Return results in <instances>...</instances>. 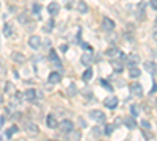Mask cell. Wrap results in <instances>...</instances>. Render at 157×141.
<instances>
[{"label":"cell","mask_w":157,"mask_h":141,"mask_svg":"<svg viewBox=\"0 0 157 141\" xmlns=\"http://www.w3.org/2000/svg\"><path fill=\"white\" fill-rule=\"evenodd\" d=\"M90 116L93 118L96 122H99V124H102V122H105V119H107L105 113L101 111V110H91V111H90Z\"/></svg>","instance_id":"1"},{"label":"cell","mask_w":157,"mask_h":141,"mask_svg":"<svg viewBox=\"0 0 157 141\" xmlns=\"http://www.w3.org/2000/svg\"><path fill=\"white\" fill-rule=\"evenodd\" d=\"M105 55H107V58H110V60H115V58H123V52L119 50L118 47H110L105 50Z\"/></svg>","instance_id":"2"},{"label":"cell","mask_w":157,"mask_h":141,"mask_svg":"<svg viewBox=\"0 0 157 141\" xmlns=\"http://www.w3.org/2000/svg\"><path fill=\"white\" fill-rule=\"evenodd\" d=\"M58 127H60L61 132H64V133H71V132L74 130V124H72V121H69V119H63L58 124Z\"/></svg>","instance_id":"3"},{"label":"cell","mask_w":157,"mask_h":141,"mask_svg":"<svg viewBox=\"0 0 157 141\" xmlns=\"http://www.w3.org/2000/svg\"><path fill=\"white\" fill-rule=\"evenodd\" d=\"M129 89H131V93H132L135 97H141V96H143V86H141L140 83H137V81H133V83H131V86H129Z\"/></svg>","instance_id":"4"},{"label":"cell","mask_w":157,"mask_h":141,"mask_svg":"<svg viewBox=\"0 0 157 141\" xmlns=\"http://www.w3.org/2000/svg\"><path fill=\"white\" fill-rule=\"evenodd\" d=\"M41 43H43V41H41V38H39V36H36V35H33V36H30V38H29V45L31 49H35V50H38V49L41 47Z\"/></svg>","instance_id":"5"},{"label":"cell","mask_w":157,"mask_h":141,"mask_svg":"<svg viewBox=\"0 0 157 141\" xmlns=\"http://www.w3.org/2000/svg\"><path fill=\"white\" fill-rule=\"evenodd\" d=\"M25 130H27V133L31 135V136H36L39 133V129H38V125L33 124V122H27L25 124Z\"/></svg>","instance_id":"6"},{"label":"cell","mask_w":157,"mask_h":141,"mask_svg":"<svg viewBox=\"0 0 157 141\" xmlns=\"http://www.w3.org/2000/svg\"><path fill=\"white\" fill-rule=\"evenodd\" d=\"M104 105L107 107V108H110V110H113V108H116V105H118V99L115 97V96H108V97H105Z\"/></svg>","instance_id":"7"},{"label":"cell","mask_w":157,"mask_h":141,"mask_svg":"<svg viewBox=\"0 0 157 141\" xmlns=\"http://www.w3.org/2000/svg\"><path fill=\"white\" fill-rule=\"evenodd\" d=\"M102 30L113 31L115 30V22L112 19H108V17H104V19H102Z\"/></svg>","instance_id":"8"},{"label":"cell","mask_w":157,"mask_h":141,"mask_svg":"<svg viewBox=\"0 0 157 141\" xmlns=\"http://www.w3.org/2000/svg\"><path fill=\"white\" fill-rule=\"evenodd\" d=\"M49 60L52 61L55 66H58L60 69H61V61H60V57L57 55V52H55V50H50L49 52Z\"/></svg>","instance_id":"9"},{"label":"cell","mask_w":157,"mask_h":141,"mask_svg":"<svg viewBox=\"0 0 157 141\" xmlns=\"http://www.w3.org/2000/svg\"><path fill=\"white\" fill-rule=\"evenodd\" d=\"M47 11H49V14H50V16H57V14H58V11H60V5H58L57 2L49 3V5H47Z\"/></svg>","instance_id":"10"},{"label":"cell","mask_w":157,"mask_h":141,"mask_svg":"<svg viewBox=\"0 0 157 141\" xmlns=\"http://www.w3.org/2000/svg\"><path fill=\"white\" fill-rule=\"evenodd\" d=\"M80 61H82V64L86 66V67H90L91 64H93V55L91 53H83L80 58Z\"/></svg>","instance_id":"11"},{"label":"cell","mask_w":157,"mask_h":141,"mask_svg":"<svg viewBox=\"0 0 157 141\" xmlns=\"http://www.w3.org/2000/svg\"><path fill=\"white\" fill-rule=\"evenodd\" d=\"M49 81H50V83H60V81H61V74L57 72V71L50 72V74H49Z\"/></svg>","instance_id":"12"},{"label":"cell","mask_w":157,"mask_h":141,"mask_svg":"<svg viewBox=\"0 0 157 141\" xmlns=\"http://www.w3.org/2000/svg\"><path fill=\"white\" fill-rule=\"evenodd\" d=\"M127 63H129V66H137L140 63V57L137 53H131V55H127Z\"/></svg>","instance_id":"13"},{"label":"cell","mask_w":157,"mask_h":141,"mask_svg":"<svg viewBox=\"0 0 157 141\" xmlns=\"http://www.w3.org/2000/svg\"><path fill=\"white\" fill-rule=\"evenodd\" d=\"M46 122H47V127H50V129H57V125H58L57 118H55L54 115H49L47 119H46Z\"/></svg>","instance_id":"14"},{"label":"cell","mask_w":157,"mask_h":141,"mask_svg":"<svg viewBox=\"0 0 157 141\" xmlns=\"http://www.w3.org/2000/svg\"><path fill=\"white\" fill-rule=\"evenodd\" d=\"M35 97H36V91L35 89H27L24 93V99H25V101H29V102L35 101Z\"/></svg>","instance_id":"15"},{"label":"cell","mask_w":157,"mask_h":141,"mask_svg":"<svg viewBox=\"0 0 157 141\" xmlns=\"http://www.w3.org/2000/svg\"><path fill=\"white\" fill-rule=\"evenodd\" d=\"M77 11L80 13V14H86V13L90 11V8H88V5H86L85 2H78L77 3Z\"/></svg>","instance_id":"16"},{"label":"cell","mask_w":157,"mask_h":141,"mask_svg":"<svg viewBox=\"0 0 157 141\" xmlns=\"http://www.w3.org/2000/svg\"><path fill=\"white\" fill-rule=\"evenodd\" d=\"M13 60H14L16 63H25V55L24 53H21V52H13Z\"/></svg>","instance_id":"17"},{"label":"cell","mask_w":157,"mask_h":141,"mask_svg":"<svg viewBox=\"0 0 157 141\" xmlns=\"http://www.w3.org/2000/svg\"><path fill=\"white\" fill-rule=\"evenodd\" d=\"M129 75H131L132 79H138V77L141 75V71L138 69L137 66H131V69H129Z\"/></svg>","instance_id":"18"},{"label":"cell","mask_w":157,"mask_h":141,"mask_svg":"<svg viewBox=\"0 0 157 141\" xmlns=\"http://www.w3.org/2000/svg\"><path fill=\"white\" fill-rule=\"evenodd\" d=\"M91 77H93V69H91V67H88V69H86L83 74H82V80H83V81H90Z\"/></svg>","instance_id":"19"},{"label":"cell","mask_w":157,"mask_h":141,"mask_svg":"<svg viewBox=\"0 0 157 141\" xmlns=\"http://www.w3.org/2000/svg\"><path fill=\"white\" fill-rule=\"evenodd\" d=\"M3 35H5L6 38H10V36L13 35V25L11 24H5V25H3Z\"/></svg>","instance_id":"20"},{"label":"cell","mask_w":157,"mask_h":141,"mask_svg":"<svg viewBox=\"0 0 157 141\" xmlns=\"http://www.w3.org/2000/svg\"><path fill=\"white\" fill-rule=\"evenodd\" d=\"M145 69L149 72V74H156V64H154V63H151V61L145 63Z\"/></svg>","instance_id":"21"},{"label":"cell","mask_w":157,"mask_h":141,"mask_svg":"<svg viewBox=\"0 0 157 141\" xmlns=\"http://www.w3.org/2000/svg\"><path fill=\"white\" fill-rule=\"evenodd\" d=\"M124 124H126L129 129H133V127H137V122H135V119H133V118H126V119H124Z\"/></svg>","instance_id":"22"},{"label":"cell","mask_w":157,"mask_h":141,"mask_svg":"<svg viewBox=\"0 0 157 141\" xmlns=\"http://www.w3.org/2000/svg\"><path fill=\"white\" fill-rule=\"evenodd\" d=\"M113 129H115V125L107 124V125H105V129H104V133H105V135H112V133H113Z\"/></svg>","instance_id":"23"},{"label":"cell","mask_w":157,"mask_h":141,"mask_svg":"<svg viewBox=\"0 0 157 141\" xmlns=\"http://www.w3.org/2000/svg\"><path fill=\"white\" fill-rule=\"evenodd\" d=\"M16 132H17V127H16V125H13V127H10V129L6 130V136L10 138V136H13V135L16 133Z\"/></svg>","instance_id":"24"},{"label":"cell","mask_w":157,"mask_h":141,"mask_svg":"<svg viewBox=\"0 0 157 141\" xmlns=\"http://www.w3.org/2000/svg\"><path fill=\"white\" fill-rule=\"evenodd\" d=\"M52 27H54V22H52V21H50V22H49V24H46V25L43 27V30L46 31V33H50V31H52Z\"/></svg>","instance_id":"25"},{"label":"cell","mask_w":157,"mask_h":141,"mask_svg":"<svg viewBox=\"0 0 157 141\" xmlns=\"http://www.w3.org/2000/svg\"><path fill=\"white\" fill-rule=\"evenodd\" d=\"M113 64V69H115V72H123V66H121V63H112Z\"/></svg>","instance_id":"26"},{"label":"cell","mask_w":157,"mask_h":141,"mask_svg":"<svg viewBox=\"0 0 157 141\" xmlns=\"http://www.w3.org/2000/svg\"><path fill=\"white\" fill-rule=\"evenodd\" d=\"M101 85H102L105 89H108V93H112V91H113V88H112V86H110V83H107V81H105V80H101Z\"/></svg>","instance_id":"27"},{"label":"cell","mask_w":157,"mask_h":141,"mask_svg":"<svg viewBox=\"0 0 157 141\" xmlns=\"http://www.w3.org/2000/svg\"><path fill=\"white\" fill-rule=\"evenodd\" d=\"M141 127H143V129H146V130H149V129H151V124H149V121L143 119V121H141Z\"/></svg>","instance_id":"28"},{"label":"cell","mask_w":157,"mask_h":141,"mask_svg":"<svg viewBox=\"0 0 157 141\" xmlns=\"http://www.w3.org/2000/svg\"><path fill=\"white\" fill-rule=\"evenodd\" d=\"M17 19H19L21 24H27V16H25V14H21L19 17H17Z\"/></svg>","instance_id":"29"},{"label":"cell","mask_w":157,"mask_h":141,"mask_svg":"<svg viewBox=\"0 0 157 141\" xmlns=\"http://www.w3.org/2000/svg\"><path fill=\"white\" fill-rule=\"evenodd\" d=\"M131 113H132V116H137L138 115V110H137L135 105H131Z\"/></svg>","instance_id":"30"},{"label":"cell","mask_w":157,"mask_h":141,"mask_svg":"<svg viewBox=\"0 0 157 141\" xmlns=\"http://www.w3.org/2000/svg\"><path fill=\"white\" fill-rule=\"evenodd\" d=\"M5 91H6V93H8V91H14V86H13L11 83H6L5 85Z\"/></svg>","instance_id":"31"},{"label":"cell","mask_w":157,"mask_h":141,"mask_svg":"<svg viewBox=\"0 0 157 141\" xmlns=\"http://www.w3.org/2000/svg\"><path fill=\"white\" fill-rule=\"evenodd\" d=\"M149 3H151V6L154 8V10H157V0H149Z\"/></svg>","instance_id":"32"},{"label":"cell","mask_w":157,"mask_h":141,"mask_svg":"<svg viewBox=\"0 0 157 141\" xmlns=\"http://www.w3.org/2000/svg\"><path fill=\"white\" fill-rule=\"evenodd\" d=\"M71 96H76V85H71Z\"/></svg>","instance_id":"33"},{"label":"cell","mask_w":157,"mask_h":141,"mask_svg":"<svg viewBox=\"0 0 157 141\" xmlns=\"http://www.w3.org/2000/svg\"><path fill=\"white\" fill-rule=\"evenodd\" d=\"M39 10H41V6H39V5H35V6H33V11H35V13H38Z\"/></svg>","instance_id":"34"},{"label":"cell","mask_w":157,"mask_h":141,"mask_svg":"<svg viewBox=\"0 0 157 141\" xmlns=\"http://www.w3.org/2000/svg\"><path fill=\"white\" fill-rule=\"evenodd\" d=\"M3 124V116H0V125Z\"/></svg>","instance_id":"35"},{"label":"cell","mask_w":157,"mask_h":141,"mask_svg":"<svg viewBox=\"0 0 157 141\" xmlns=\"http://www.w3.org/2000/svg\"><path fill=\"white\" fill-rule=\"evenodd\" d=\"M154 38H156V39H157V31H156V33H154Z\"/></svg>","instance_id":"36"},{"label":"cell","mask_w":157,"mask_h":141,"mask_svg":"<svg viewBox=\"0 0 157 141\" xmlns=\"http://www.w3.org/2000/svg\"><path fill=\"white\" fill-rule=\"evenodd\" d=\"M156 105H157V101H156Z\"/></svg>","instance_id":"37"},{"label":"cell","mask_w":157,"mask_h":141,"mask_svg":"<svg viewBox=\"0 0 157 141\" xmlns=\"http://www.w3.org/2000/svg\"><path fill=\"white\" fill-rule=\"evenodd\" d=\"M156 21H157V17H156Z\"/></svg>","instance_id":"38"}]
</instances>
